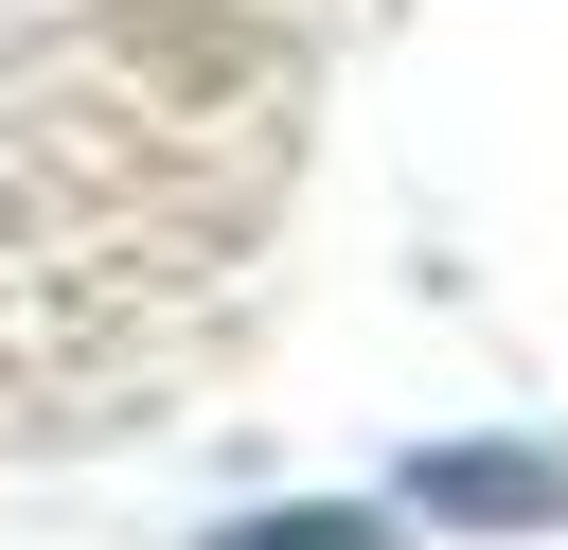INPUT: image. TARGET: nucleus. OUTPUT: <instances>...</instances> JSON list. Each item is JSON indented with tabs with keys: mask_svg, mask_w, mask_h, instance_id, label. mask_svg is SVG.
Returning a JSON list of instances; mask_svg holds the SVG:
<instances>
[{
	"mask_svg": "<svg viewBox=\"0 0 568 550\" xmlns=\"http://www.w3.org/2000/svg\"><path fill=\"white\" fill-rule=\"evenodd\" d=\"M213 550H373V515L320 497V515H248V532H213Z\"/></svg>",
	"mask_w": 568,
	"mask_h": 550,
	"instance_id": "nucleus-2",
	"label": "nucleus"
},
{
	"mask_svg": "<svg viewBox=\"0 0 568 550\" xmlns=\"http://www.w3.org/2000/svg\"><path fill=\"white\" fill-rule=\"evenodd\" d=\"M426 515H568V461H532V444H444V461H426Z\"/></svg>",
	"mask_w": 568,
	"mask_h": 550,
	"instance_id": "nucleus-1",
	"label": "nucleus"
}]
</instances>
